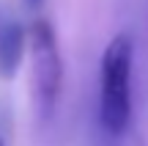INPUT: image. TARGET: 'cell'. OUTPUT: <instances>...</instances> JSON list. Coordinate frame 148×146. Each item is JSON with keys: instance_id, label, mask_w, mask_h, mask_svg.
I'll return each mask as SVG.
<instances>
[{"instance_id": "cell-2", "label": "cell", "mask_w": 148, "mask_h": 146, "mask_svg": "<svg viewBox=\"0 0 148 146\" xmlns=\"http://www.w3.org/2000/svg\"><path fill=\"white\" fill-rule=\"evenodd\" d=\"M30 55H33V83L41 116H52L58 108L60 88H63V61L58 53L55 33L47 22H36L30 30Z\"/></svg>"}, {"instance_id": "cell-1", "label": "cell", "mask_w": 148, "mask_h": 146, "mask_svg": "<svg viewBox=\"0 0 148 146\" xmlns=\"http://www.w3.org/2000/svg\"><path fill=\"white\" fill-rule=\"evenodd\" d=\"M132 121V39L118 33L101 55L99 77V124L107 135L118 138Z\"/></svg>"}, {"instance_id": "cell-4", "label": "cell", "mask_w": 148, "mask_h": 146, "mask_svg": "<svg viewBox=\"0 0 148 146\" xmlns=\"http://www.w3.org/2000/svg\"><path fill=\"white\" fill-rule=\"evenodd\" d=\"M0 146H5V143H3V138H0Z\"/></svg>"}, {"instance_id": "cell-3", "label": "cell", "mask_w": 148, "mask_h": 146, "mask_svg": "<svg viewBox=\"0 0 148 146\" xmlns=\"http://www.w3.org/2000/svg\"><path fill=\"white\" fill-rule=\"evenodd\" d=\"M25 55V30L19 22L0 25V77H14Z\"/></svg>"}]
</instances>
